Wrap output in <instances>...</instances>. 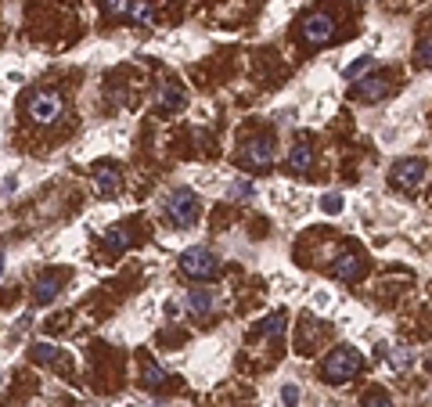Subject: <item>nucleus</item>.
Masks as SVG:
<instances>
[{"instance_id":"c756f323","label":"nucleus","mask_w":432,"mask_h":407,"mask_svg":"<svg viewBox=\"0 0 432 407\" xmlns=\"http://www.w3.org/2000/svg\"><path fill=\"white\" fill-rule=\"evenodd\" d=\"M428 375H432V357H428Z\"/></svg>"},{"instance_id":"dca6fc26","label":"nucleus","mask_w":432,"mask_h":407,"mask_svg":"<svg viewBox=\"0 0 432 407\" xmlns=\"http://www.w3.org/2000/svg\"><path fill=\"white\" fill-rule=\"evenodd\" d=\"M285 321H288V314H285V310H274V314H266V317H263V324L256 328V335L278 339V335L285 332Z\"/></svg>"},{"instance_id":"9b49d317","label":"nucleus","mask_w":432,"mask_h":407,"mask_svg":"<svg viewBox=\"0 0 432 407\" xmlns=\"http://www.w3.org/2000/svg\"><path fill=\"white\" fill-rule=\"evenodd\" d=\"M184 101H188V94H184V87L173 83V80L162 83V87L155 90V108H158V112H180Z\"/></svg>"},{"instance_id":"7ed1b4c3","label":"nucleus","mask_w":432,"mask_h":407,"mask_svg":"<svg viewBox=\"0 0 432 407\" xmlns=\"http://www.w3.org/2000/svg\"><path fill=\"white\" fill-rule=\"evenodd\" d=\"M26 112H29V120L40 123V127H54L62 120V112H65V101L58 90H36L29 101H26Z\"/></svg>"},{"instance_id":"412c9836","label":"nucleus","mask_w":432,"mask_h":407,"mask_svg":"<svg viewBox=\"0 0 432 407\" xmlns=\"http://www.w3.org/2000/svg\"><path fill=\"white\" fill-rule=\"evenodd\" d=\"M414 62H418L421 69H432V33H425V36L418 40V47H414Z\"/></svg>"},{"instance_id":"4468645a","label":"nucleus","mask_w":432,"mask_h":407,"mask_svg":"<svg viewBox=\"0 0 432 407\" xmlns=\"http://www.w3.org/2000/svg\"><path fill=\"white\" fill-rule=\"evenodd\" d=\"M288 169L292 173H310L313 169V148H310V141H296L288 148Z\"/></svg>"},{"instance_id":"aec40b11","label":"nucleus","mask_w":432,"mask_h":407,"mask_svg":"<svg viewBox=\"0 0 432 407\" xmlns=\"http://www.w3.org/2000/svg\"><path fill=\"white\" fill-rule=\"evenodd\" d=\"M371 65H374V58H371V54H360V58H353V62L342 69V76H346V80H360Z\"/></svg>"},{"instance_id":"5701e85b","label":"nucleus","mask_w":432,"mask_h":407,"mask_svg":"<svg viewBox=\"0 0 432 407\" xmlns=\"http://www.w3.org/2000/svg\"><path fill=\"white\" fill-rule=\"evenodd\" d=\"M320 209L328 213V216H339V213L346 209V199H342L339 191H328V195H320Z\"/></svg>"},{"instance_id":"cd10ccee","label":"nucleus","mask_w":432,"mask_h":407,"mask_svg":"<svg viewBox=\"0 0 432 407\" xmlns=\"http://www.w3.org/2000/svg\"><path fill=\"white\" fill-rule=\"evenodd\" d=\"M15 188H18V181H15V177H8V181H4V195H15Z\"/></svg>"},{"instance_id":"b1692460","label":"nucleus","mask_w":432,"mask_h":407,"mask_svg":"<svg viewBox=\"0 0 432 407\" xmlns=\"http://www.w3.org/2000/svg\"><path fill=\"white\" fill-rule=\"evenodd\" d=\"M360 407H393V400L386 396V393H378V389H371L364 400H360Z\"/></svg>"},{"instance_id":"6e6552de","label":"nucleus","mask_w":432,"mask_h":407,"mask_svg":"<svg viewBox=\"0 0 432 407\" xmlns=\"http://www.w3.org/2000/svg\"><path fill=\"white\" fill-rule=\"evenodd\" d=\"M364 256H357V253H339L335 260H332V278L335 281H360L364 278Z\"/></svg>"},{"instance_id":"f03ea898","label":"nucleus","mask_w":432,"mask_h":407,"mask_svg":"<svg viewBox=\"0 0 432 407\" xmlns=\"http://www.w3.org/2000/svg\"><path fill=\"white\" fill-rule=\"evenodd\" d=\"M198 213H202V202H198V195H195L191 188L170 191V199H166V216H170L173 227H195V223H198Z\"/></svg>"},{"instance_id":"39448f33","label":"nucleus","mask_w":432,"mask_h":407,"mask_svg":"<svg viewBox=\"0 0 432 407\" xmlns=\"http://www.w3.org/2000/svg\"><path fill=\"white\" fill-rule=\"evenodd\" d=\"M238 159H242L245 169H270V166H274V159H278V144L270 137H252V141L242 144Z\"/></svg>"},{"instance_id":"f257e3e1","label":"nucleus","mask_w":432,"mask_h":407,"mask_svg":"<svg viewBox=\"0 0 432 407\" xmlns=\"http://www.w3.org/2000/svg\"><path fill=\"white\" fill-rule=\"evenodd\" d=\"M360 368H364L360 350H353V346H339V350H332V357L324 361L320 375H324V382H328V386H342V382H350Z\"/></svg>"},{"instance_id":"2eb2a0df","label":"nucleus","mask_w":432,"mask_h":407,"mask_svg":"<svg viewBox=\"0 0 432 407\" xmlns=\"http://www.w3.org/2000/svg\"><path fill=\"white\" fill-rule=\"evenodd\" d=\"M184 310H188L191 317H205V314L212 310V292H205V288H195V292H188V296H184Z\"/></svg>"},{"instance_id":"1a4fd4ad","label":"nucleus","mask_w":432,"mask_h":407,"mask_svg":"<svg viewBox=\"0 0 432 407\" xmlns=\"http://www.w3.org/2000/svg\"><path fill=\"white\" fill-rule=\"evenodd\" d=\"M386 94H389V80L386 76H360V80H353V97L364 101V105L386 97Z\"/></svg>"},{"instance_id":"4be33fe9","label":"nucleus","mask_w":432,"mask_h":407,"mask_svg":"<svg viewBox=\"0 0 432 407\" xmlns=\"http://www.w3.org/2000/svg\"><path fill=\"white\" fill-rule=\"evenodd\" d=\"M126 18L130 22H151V4H148V0H130V11H126Z\"/></svg>"},{"instance_id":"9d476101","label":"nucleus","mask_w":432,"mask_h":407,"mask_svg":"<svg viewBox=\"0 0 432 407\" xmlns=\"http://www.w3.org/2000/svg\"><path fill=\"white\" fill-rule=\"evenodd\" d=\"M62 285H65L62 274H43V278H36V285H33V300H36V307H50L54 300H58Z\"/></svg>"},{"instance_id":"f8f14e48","label":"nucleus","mask_w":432,"mask_h":407,"mask_svg":"<svg viewBox=\"0 0 432 407\" xmlns=\"http://www.w3.org/2000/svg\"><path fill=\"white\" fill-rule=\"evenodd\" d=\"M94 184H97L101 199H116V195H119V188H123V173H119L116 166H97Z\"/></svg>"},{"instance_id":"423d86ee","label":"nucleus","mask_w":432,"mask_h":407,"mask_svg":"<svg viewBox=\"0 0 432 407\" xmlns=\"http://www.w3.org/2000/svg\"><path fill=\"white\" fill-rule=\"evenodd\" d=\"M299 33L310 47H320V43H328L335 36V18L328 11H310L303 22H299Z\"/></svg>"},{"instance_id":"f3484780","label":"nucleus","mask_w":432,"mask_h":407,"mask_svg":"<svg viewBox=\"0 0 432 407\" xmlns=\"http://www.w3.org/2000/svg\"><path fill=\"white\" fill-rule=\"evenodd\" d=\"M104 249L112 253V256L126 253V249H130V231H126V227H112V231L104 235Z\"/></svg>"},{"instance_id":"c85d7f7f","label":"nucleus","mask_w":432,"mask_h":407,"mask_svg":"<svg viewBox=\"0 0 432 407\" xmlns=\"http://www.w3.org/2000/svg\"><path fill=\"white\" fill-rule=\"evenodd\" d=\"M0 278H4V256H0Z\"/></svg>"},{"instance_id":"20e7f679","label":"nucleus","mask_w":432,"mask_h":407,"mask_svg":"<svg viewBox=\"0 0 432 407\" xmlns=\"http://www.w3.org/2000/svg\"><path fill=\"white\" fill-rule=\"evenodd\" d=\"M180 270H184L188 278H195V281H212L216 274H220V260H216L209 249L195 245V249H188V253L180 256Z\"/></svg>"},{"instance_id":"ddd939ff","label":"nucleus","mask_w":432,"mask_h":407,"mask_svg":"<svg viewBox=\"0 0 432 407\" xmlns=\"http://www.w3.org/2000/svg\"><path fill=\"white\" fill-rule=\"evenodd\" d=\"M382 361H386L393 371H407V368L414 364V354L407 350L404 342H389V346H382Z\"/></svg>"},{"instance_id":"6ab92c4d","label":"nucleus","mask_w":432,"mask_h":407,"mask_svg":"<svg viewBox=\"0 0 432 407\" xmlns=\"http://www.w3.org/2000/svg\"><path fill=\"white\" fill-rule=\"evenodd\" d=\"M58 357H62L58 346H50V342H36L33 346V361L36 364H58Z\"/></svg>"},{"instance_id":"393cba45","label":"nucleus","mask_w":432,"mask_h":407,"mask_svg":"<svg viewBox=\"0 0 432 407\" xmlns=\"http://www.w3.org/2000/svg\"><path fill=\"white\" fill-rule=\"evenodd\" d=\"M101 4H104V15H112V18L130 11V0H101Z\"/></svg>"},{"instance_id":"a878e982","label":"nucleus","mask_w":432,"mask_h":407,"mask_svg":"<svg viewBox=\"0 0 432 407\" xmlns=\"http://www.w3.org/2000/svg\"><path fill=\"white\" fill-rule=\"evenodd\" d=\"M281 400H285V407H299V386L288 382V386L281 389Z\"/></svg>"},{"instance_id":"0eeeda50","label":"nucleus","mask_w":432,"mask_h":407,"mask_svg":"<svg viewBox=\"0 0 432 407\" xmlns=\"http://www.w3.org/2000/svg\"><path fill=\"white\" fill-rule=\"evenodd\" d=\"M425 159H396L393 162V169H389V177H393V184L396 188H404V191H418L421 184H425Z\"/></svg>"},{"instance_id":"bb28decb","label":"nucleus","mask_w":432,"mask_h":407,"mask_svg":"<svg viewBox=\"0 0 432 407\" xmlns=\"http://www.w3.org/2000/svg\"><path fill=\"white\" fill-rule=\"evenodd\" d=\"M231 191H234V195H245V199H249V195H252V191H256V188H252V184H249V181H238V184H234V188H231Z\"/></svg>"},{"instance_id":"a211bd4d","label":"nucleus","mask_w":432,"mask_h":407,"mask_svg":"<svg viewBox=\"0 0 432 407\" xmlns=\"http://www.w3.org/2000/svg\"><path fill=\"white\" fill-rule=\"evenodd\" d=\"M166 371H162L158 364H144V371H141V382H144V389H158V386H166Z\"/></svg>"}]
</instances>
